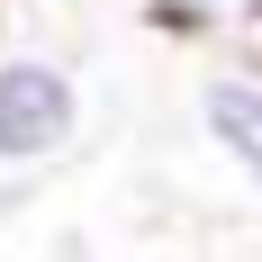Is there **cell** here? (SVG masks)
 Segmentation results:
<instances>
[{
    "mask_svg": "<svg viewBox=\"0 0 262 262\" xmlns=\"http://www.w3.org/2000/svg\"><path fill=\"white\" fill-rule=\"evenodd\" d=\"M81 91L46 54H9L0 63V163H46L54 145H73Z\"/></svg>",
    "mask_w": 262,
    "mask_h": 262,
    "instance_id": "1",
    "label": "cell"
},
{
    "mask_svg": "<svg viewBox=\"0 0 262 262\" xmlns=\"http://www.w3.org/2000/svg\"><path fill=\"white\" fill-rule=\"evenodd\" d=\"M154 9H172L181 27H235V18H262V0H154Z\"/></svg>",
    "mask_w": 262,
    "mask_h": 262,
    "instance_id": "3",
    "label": "cell"
},
{
    "mask_svg": "<svg viewBox=\"0 0 262 262\" xmlns=\"http://www.w3.org/2000/svg\"><path fill=\"white\" fill-rule=\"evenodd\" d=\"M199 118H208V136L235 154V172L262 181V81H208V91H199Z\"/></svg>",
    "mask_w": 262,
    "mask_h": 262,
    "instance_id": "2",
    "label": "cell"
}]
</instances>
